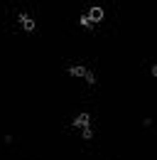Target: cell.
Returning a JSON list of instances; mask_svg holds the SVG:
<instances>
[{"label":"cell","instance_id":"obj_1","mask_svg":"<svg viewBox=\"0 0 157 160\" xmlns=\"http://www.w3.org/2000/svg\"><path fill=\"white\" fill-rule=\"evenodd\" d=\"M81 12L93 22V25H98V22L106 18V12H103V8H101V5H88V8H86V10H81Z\"/></svg>","mask_w":157,"mask_h":160}]
</instances>
